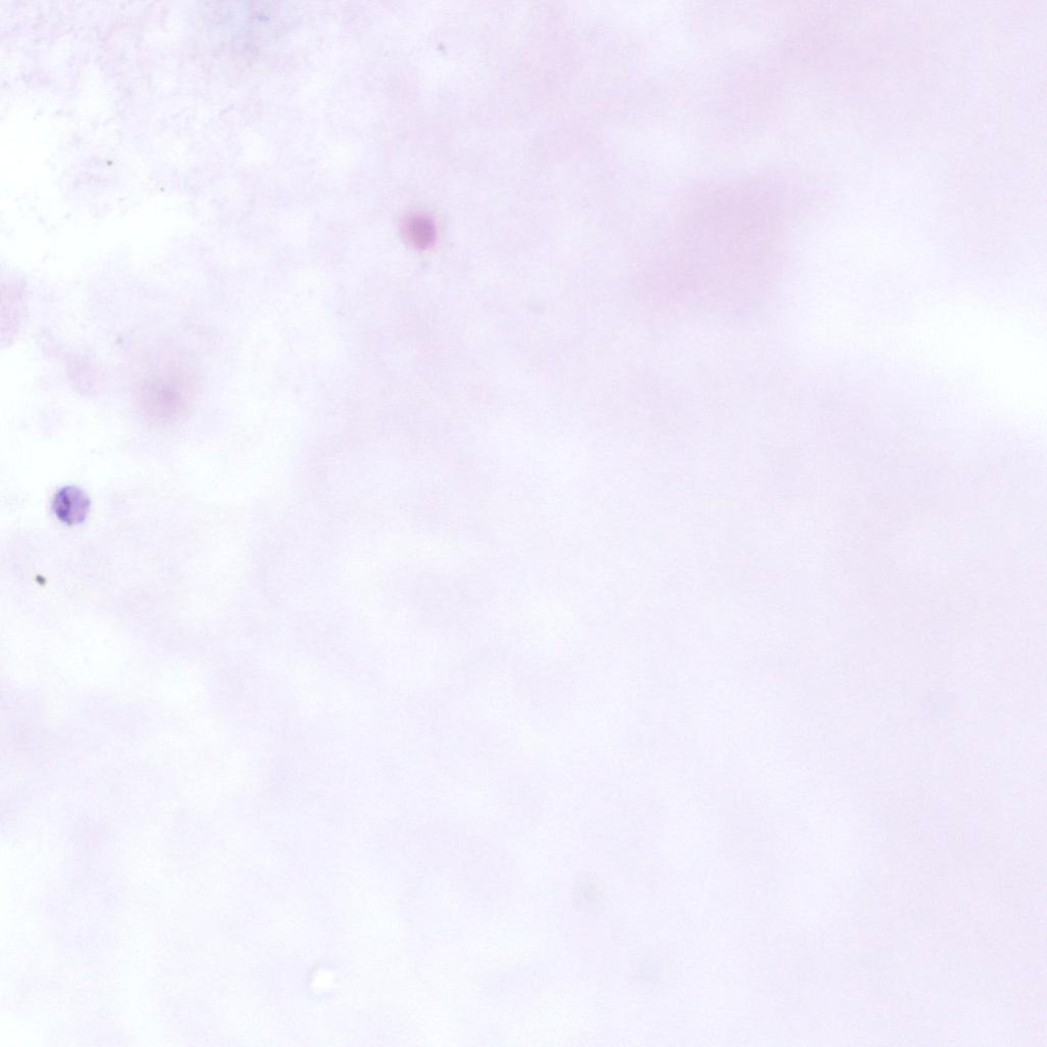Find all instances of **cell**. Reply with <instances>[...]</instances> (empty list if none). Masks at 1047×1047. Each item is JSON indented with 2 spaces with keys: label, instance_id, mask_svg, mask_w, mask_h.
Here are the masks:
<instances>
[{
  "label": "cell",
  "instance_id": "1",
  "mask_svg": "<svg viewBox=\"0 0 1047 1047\" xmlns=\"http://www.w3.org/2000/svg\"><path fill=\"white\" fill-rule=\"evenodd\" d=\"M196 393L197 378L189 363L169 355L144 375L136 388V401L148 421L170 425L188 414Z\"/></svg>",
  "mask_w": 1047,
  "mask_h": 1047
},
{
  "label": "cell",
  "instance_id": "2",
  "mask_svg": "<svg viewBox=\"0 0 1047 1047\" xmlns=\"http://www.w3.org/2000/svg\"><path fill=\"white\" fill-rule=\"evenodd\" d=\"M90 507V498L86 492L74 485L60 488L52 502L54 515L67 526L83 524L88 517Z\"/></svg>",
  "mask_w": 1047,
  "mask_h": 1047
},
{
  "label": "cell",
  "instance_id": "3",
  "mask_svg": "<svg viewBox=\"0 0 1047 1047\" xmlns=\"http://www.w3.org/2000/svg\"><path fill=\"white\" fill-rule=\"evenodd\" d=\"M407 235L409 240H411L417 247L426 248L433 241L434 227L429 220L416 217L409 220L407 224Z\"/></svg>",
  "mask_w": 1047,
  "mask_h": 1047
}]
</instances>
